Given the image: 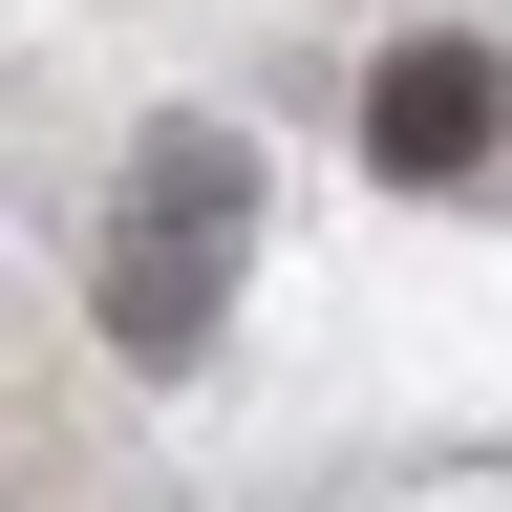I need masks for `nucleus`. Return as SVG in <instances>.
Returning <instances> with one entry per match:
<instances>
[{"label":"nucleus","mask_w":512,"mask_h":512,"mask_svg":"<svg viewBox=\"0 0 512 512\" xmlns=\"http://www.w3.org/2000/svg\"><path fill=\"white\" fill-rule=\"evenodd\" d=\"M235 235H256V150H235V128H150V150H128V214H107V342L150 384L214 342Z\"/></svg>","instance_id":"f257e3e1"},{"label":"nucleus","mask_w":512,"mask_h":512,"mask_svg":"<svg viewBox=\"0 0 512 512\" xmlns=\"http://www.w3.org/2000/svg\"><path fill=\"white\" fill-rule=\"evenodd\" d=\"M491 128H512V64H491V43H406V64L363 86V150L406 171V192H448V171H491Z\"/></svg>","instance_id":"f03ea898"}]
</instances>
